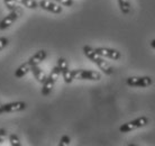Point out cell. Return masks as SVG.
Here are the masks:
<instances>
[{
    "mask_svg": "<svg viewBox=\"0 0 155 146\" xmlns=\"http://www.w3.org/2000/svg\"><path fill=\"white\" fill-rule=\"evenodd\" d=\"M82 51H83V53H84L85 56L89 58L91 62H93V63H94V64H96V65H97L98 68L102 71V72L105 73V74L110 75V74H113L114 73L113 66L110 65L107 61H105L104 56L99 55L93 47L89 46V45H84L83 48H82Z\"/></svg>",
    "mask_w": 155,
    "mask_h": 146,
    "instance_id": "6da1fadb",
    "label": "cell"
},
{
    "mask_svg": "<svg viewBox=\"0 0 155 146\" xmlns=\"http://www.w3.org/2000/svg\"><path fill=\"white\" fill-rule=\"evenodd\" d=\"M150 124V119L147 117H138L134 120H130V121H127V123L123 124L121 126L119 127V131L120 133H130V131H135V129H138V128H142V127L147 126Z\"/></svg>",
    "mask_w": 155,
    "mask_h": 146,
    "instance_id": "7a4b0ae2",
    "label": "cell"
},
{
    "mask_svg": "<svg viewBox=\"0 0 155 146\" xmlns=\"http://www.w3.org/2000/svg\"><path fill=\"white\" fill-rule=\"evenodd\" d=\"M60 74H61V72H60L58 66V65L54 66L53 70L51 71L50 75L46 78L45 82L43 83V88H42V95L43 96H48V95L52 92V90H53V88H54L55 82L58 81Z\"/></svg>",
    "mask_w": 155,
    "mask_h": 146,
    "instance_id": "3957f363",
    "label": "cell"
},
{
    "mask_svg": "<svg viewBox=\"0 0 155 146\" xmlns=\"http://www.w3.org/2000/svg\"><path fill=\"white\" fill-rule=\"evenodd\" d=\"M72 77L75 80H91L99 81L101 79V74L93 70H82L77 69L72 71Z\"/></svg>",
    "mask_w": 155,
    "mask_h": 146,
    "instance_id": "277c9868",
    "label": "cell"
},
{
    "mask_svg": "<svg viewBox=\"0 0 155 146\" xmlns=\"http://www.w3.org/2000/svg\"><path fill=\"white\" fill-rule=\"evenodd\" d=\"M21 15H23V9L20 7H17L16 9L12 10L4 19L0 22V31H5V29L9 28Z\"/></svg>",
    "mask_w": 155,
    "mask_h": 146,
    "instance_id": "5b68a950",
    "label": "cell"
},
{
    "mask_svg": "<svg viewBox=\"0 0 155 146\" xmlns=\"http://www.w3.org/2000/svg\"><path fill=\"white\" fill-rule=\"evenodd\" d=\"M126 83L129 87L146 88L153 83V80L150 77H129L126 79Z\"/></svg>",
    "mask_w": 155,
    "mask_h": 146,
    "instance_id": "8992f818",
    "label": "cell"
},
{
    "mask_svg": "<svg viewBox=\"0 0 155 146\" xmlns=\"http://www.w3.org/2000/svg\"><path fill=\"white\" fill-rule=\"evenodd\" d=\"M58 66L60 69V72L62 74L63 79H64V82L65 83H71L72 81L74 80L73 77H72V71L69 69V64L64 58H60L58 60Z\"/></svg>",
    "mask_w": 155,
    "mask_h": 146,
    "instance_id": "52a82bcc",
    "label": "cell"
},
{
    "mask_svg": "<svg viewBox=\"0 0 155 146\" xmlns=\"http://www.w3.org/2000/svg\"><path fill=\"white\" fill-rule=\"evenodd\" d=\"M38 5L43 10L53 12V14H61L62 12V5L58 4L53 0H41Z\"/></svg>",
    "mask_w": 155,
    "mask_h": 146,
    "instance_id": "ba28073f",
    "label": "cell"
},
{
    "mask_svg": "<svg viewBox=\"0 0 155 146\" xmlns=\"http://www.w3.org/2000/svg\"><path fill=\"white\" fill-rule=\"evenodd\" d=\"M99 55L104 56L107 58H111V60H119L121 58V53L119 51L115 50V48H108V47H97L94 48Z\"/></svg>",
    "mask_w": 155,
    "mask_h": 146,
    "instance_id": "9c48e42d",
    "label": "cell"
},
{
    "mask_svg": "<svg viewBox=\"0 0 155 146\" xmlns=\"http://www.w3.org/2000/svg\"><path fill=\"white\" fill-rule=\"evenodd\" d=\"M27 108V104L24 101H15V102H9L4 105L5 112H17L23 111Z\"/></svg>",
    "mask_w": 155,
    "mask_h": 146,
    "instance_id": "30bf717a",
    "label": "cell"
},
{
    "mask_svg": "<svg viewBox=\"0 0 155 146\" xmlns=\"http://www.w3.org/2000/svg\"><path fill=\"white\" fill-rule=\"evenodd\" d=\"M46 56H47L46 51L41 50V51H38V52H36V53L28 60V63L31 64V68L35 65H39V63H42V62L46 58Z\"/></svg>",
    "mask_w": 155,
    "mask_h": 146,
    "instance_id": "8fae6325",
    "label": "cell"
},
{
    "mask_svg": "<svg viewBox=\"0 0 155 146\" xmlns=\"http://www.w3.org/2000/svg\"><path fill=\"white\" fill-rule=\"evenodd\" d=\"M31 72L33 73V75L35 77V79L37 81H38L39 83H44L45 82V80H46V74L44 73V71H43L41 68H39L38 65H35V66H33L31 70Z\"/></svg>",
    "mask_w": 155,
    "mask_h": 146,
    "instance_id": "7c38bea8",
    "label": "cell"
},
{
    "mask_svg": "<svg viewBox=\"0 0 155 146\" xmlns=\"http://www.w3.org/2000/svg\"><path fill=\"white\" fill-rule=\"evenodd\" d=\"M31 70V64L27 62H25V63H23L18 68V69L16 70V72H15V77L16 78H18V79H20V78H23L25 77L26 74H27L29 71Z\"/></svg>",
    "mask_w": 155,
    "mask_h": 146,
    "instance_id": "4fadbf2b",
    "label": "cell"
},
{
    "mask_svg": "<svg viewBox=\"0 0 155 146\" xmlns=\"http://www.w3.org/2000/svg\"><path fill=\"white\" fill-rule=\"evenodd\" d=\"M117 1H118V6H119L120 12H123L124 15H128L130 12V10H132L129 0H117Z\"/></svg>",
    "mask_w": 155,
    "mask_h": 146,
    "instance_id": "5bb4252c",
    "label": "cell"
},
{
    "mask_svg": "<svg viewBox=\"0 0 155 146\" xmlns=\"http://www.w3.org/2000/svg\"><path fill=\"white\" fill-rule=\"evenodd\" d=\"M16 1H17V4H21L23 6L29 8V9H36L39 6L36 0H16Z\"/></svg>",
    "mask_w": 155,
    "mask_h": 146,
    "instance_id": "9a60e30c",
    "label": "cell"
},
{
    "mask_svg": "<svg viewBox=\"0 0 155 146\" xmlns=\"http://www.w3.org/2000/svg\"><path fill=\"white\" fill-rule=\"evenodd\" d=\"M8 138H9V143H10V145H12V146H20L21 145V143H20L18 136H17L16 134H10L9 136H8Z\"/></svg>",
    "mask_w": 155,
    "mask_h": 146,
    "instance_id": "2e32d148",
    "label": "cell"
},
{
    "mask_svg": "<svg viewBox=\"0 0 155 146\" xmlns=\"http://www.w3.org/2000/svg\"><path fill=\"white\" fill-rule=\"evenodd\" d=\"M4 2H5V5H6L7 9H8V10H10V12L18 7V6H17V1H16V0H4Z\"/></svg>",
    "mask_w": 155,
    "mask_h": 146,
    "instance_id": "e0dca14e",
    "label": "cell"
},
{
    "mask_svg": "<svg viewBox=\"0 0 155 146\" xmlns=\"http://www.w3.org/2000/svg\"><path fill=\"white\" fill-rule=\"evenodd\" d=\"M71 144V138L68 135H63L60 139V146H69Z\"/></svg>",
    "mask_w": 155,
    "mask_h": 146,
    "instance_id": "ac0fdd59",
    "label": "cell"
},
{
    "mask_svg": "<svg viewBox=\"0 0 155 146\" xmlns=\"http://www.w3.org/2000/svg\"><path fill=\"white\" fill-rule=\"evenodd\" d=\"M53 1L62 5V6H65V7H71L73 5V0H53Z\"/></svg>",
    "mask_w": 155,
    "mask_h": 146,
    "instance_id": "d6986e66",
    "label": "cell"
},
{
    "mask_svg": "<svg viewBox=\"0 0 155 146\" xmlns=\"http://www.w3.org/2000/svg\"><path fill=\"white\" fill-rule=\"evenodd\" d=\"M8 133L6 131V129L4 128H0V144H2V142H5L8 138Z\"/></svg>",
    "mask_w": 155,
    "mask_h": 146,
    "instance_id": "ffe728a7",
    "label": "cell"
},
{
    "mask_svg": "<svg viewBox=\"0 0 155 146\" xmlns=\"http://www.w3.org/2000/svg\"><path fill=\"white\" fill-rule=\"evenodd\" d=\"M8 43H9V39L7 37H0V51L4 50L8 45Z\"/></svg>",
    "mask_w": 155,
    "mask_h": 146,
    "instance_id": "44dd1931",
    "label": "cell"
},
{
    "mask_svg": "<svg viewBox=\"0 0 155 146\" xmlns=\"http://www.w3.org/2000/svg\"><path fill=\"white\" fill-rule=\"evenodd\" d=\"M5 114V110H4V105L0 102V115H2Z\"/></svg>",
    "mask_w": 155,
    "mask_h": 146,
    "instance_id": "7402d4cb",
    "label": "cell"
},
{
    "mask_svg": "<svg viewBox=\"0 0 155 146\" xmlns=\"http://www.w3.org/2000/svg\"><path fill=\"white\" fill-rule=\"evenodd\" d=\"M151 46L155 50V39H152L151 41Z\"/></svg>",
    "mask_w": 155,
    "mask_h": 146,
    "instance_id": "603a6c76",
    "label": "cell"
}]
</instances>
